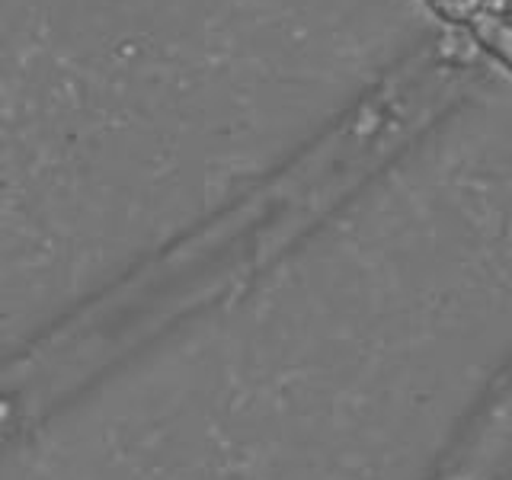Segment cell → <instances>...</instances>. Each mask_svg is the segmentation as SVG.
Here are the masks:
<instances>
[{
    "label": "cell",
    "mask_w": 512,
    "mask_h": 480,
    "mask_svg": "<svg viewBox=\"0 0 512 480\" xmlns=\"http://www.w3.org/2000/svg\"><path fill=\"white\" fill-rule=\"evenodd\" d=\"M512 464V365L432 480H500Z\"/></svg>",
    "instance_id": "6da1fadb"
},
{
    "label": "cell",
    "mask_w": 512,
    "mask_h": 480,
    "mask_svg": "<svg viewBox=\"0 0 512 480\" xmlns=\"http://www.w3.org/2000/svg\"><path fill=\"white\" fill-rule=\"evenodd\" d=\"M468 23L474 26L477 36L484 39L496 55H503V58L512 64V26H506V23H500V20H493V16L484 13V10H474Z\"/></svg>",
    "instance_id": "7a4b0ae2"
},
{
    "label": "cell",
    "mask_w": 512,
    "mask_h": 480,
    "mask_svg": "<svg viewBox=\"0 0 512 480\" xmlns=\"http://www.w3.org/2000/svg\"><path fill=\"white\" fill-rule=\"evenodd\" d=\"M436 4H439L445 13L458 16V20H471V13L477 10L474 0H436Z\"/></svg>",
    "instance_id": "3957f363"
}]
</instances>
